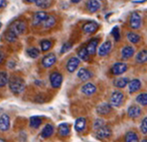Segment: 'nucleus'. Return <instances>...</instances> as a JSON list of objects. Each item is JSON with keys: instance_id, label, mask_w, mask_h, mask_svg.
<instances>
[{"instance_id": "obj_34", "label": "nucleus", "mask_w": 147, "mask_h": 142, "mask_svg": "<svg viewBox=\"0 0 147 142\" xmlns=\"http://www.w3.org/2000/svg\"><path fill=\"white\" fill-rule=\"evenodd\" d=\"M27 54L32 59H37L39 57V55H40V51L37 48H35V47H32V48H29L27 50Z\"/></svg>"}, {"instance_id": "obj_47", "label": "nucleus", "mask_w": 147, "mask_h": 142, "mask_svg": "<svg viewBox=\"0 0 147 142\" xmlns=\"http://www.w3.org/2000/svg\"><path fill=\"white\" fill-rule=\"evenodd\" d=\"M139 142H147V140L146 139H142V140H140Z\"/></svg>"}, {"instance_id": "obj_45", "label": "nucleus", "mask_w": 147, "mask_h": 142, "mask_svg": "<svg viewBox=\"0 0 147 142\" xmlns=\"http://www.w3.org/2000/svg\"><path fill=\"white\" fill-rule=\"evenodd\" d=\"M81 1H82V0H71V2L74 3V4H78V3H80Z\"/></svg>"}, {"instance_id": "obj_12", "label": "nucleus", "mask_w": 147, "mask_h": 142, "mask_svg": "<svg viewBox=\"0 0 147 142\" xmlns=\"http://www.w3.org/2000/svg\"><path fill=\"white\" fill-rule=\"evenodd\" d=\"M127 85H128L129 94H134V92H138V90L141 89L142 83H141V81H140L138 79H131V81H128Z\"/></svg>"}, {"instance_id": "obj_44", "label": "nucleus", "mask_w": 147, "mask_h": 142, "mask_svg": "<svg viewBox=\"0 0 147 142\" xmlns=\"http://www.w3.org/2000/svg\"><path fill=\"white\" fill-rule=\"evenodd\" d=\"M3 61H4V54L2 53L1 51H0V64H1Z\"/></svg>"}, {"instance_id": "obj_40", "label": "nucleus", "mask_w": 147, "mask_h": 142, "mask_svg": "<svg viewBox=\"0 0 147 142\" xmlns=\"http://www.w3.org/2000/svg\"><path fill=\"white\" fill-rule=\"evenodd\" d=\"M103 125H105V121H103V119H100V118L96 119V121L94 122V128L96 129V130L100 127H102Z\"/></svg>"}, {"instance_id": "obj_13", "label": "nucleus", "mask_w": 147, "mask_h": 142, "mask_svg": "<svg viewBox=\"0 0 147 142\" xmlns=\"http://www.w3.org/2000/svg\"><path fill=\"white\" fill-rule=\"evenodd\" d=\"M82 92L86 96H92L96 92V87L92 83H86L82 87Z\"/></svg>"}, {"instance_id": "obj_29", "label": "nucleus", "mask_w": 147, "mask_h": 142, "mask_svg": "<svg viewBox=\"0 0 147 142\" xmlns=\"http://www.w3.org/2000/svg\"><path fill=\"white\" fill-rule=\"evenodd\" d=\"M126 37L128 39L129 42L132 43V44H138V43L140 42V40H141L140 35H138L135 32H128V33L126 34Z\"/></svg>"}, {"instance_id": "obj_31", "label": "nucleus", "mask_w": 147, "mask_h": 142, "mask_svg": "<svg viewBox=\"0 0 147 142\" xmlns=\"http://www.w3.org/2000/svg\"><path fill=\"white\" fill-rule=\"evenodd\" d=\"M41 124H42V118H41L40 116L34 115L30 117V126H31V127L38 128Z\"/></svg>"}, {"instance_id": "obj_10", "label": "nucleus", "mask_w": 147, "mask_h": 142, "mask_svg": "<svg viewBox=\"0 0 147 142\" xmlns=\"http://www.w3.org/2000/svg\"><path fill=\"white\" fill-rule=\"evenodd\" d=\"M56 62H57V57H56V55L54 53H50L43 58L42 66L44 67V68L48 69V68H51Z\"/></svg>"}, {"instance_id": "obj_23", "label": "nucleus", "mask_w": 147, "mask_h": 142, "mask_svg": "<svg viewBox=\"0 0 147 142\" xmlns=\"http://www.w3.org/2000/svg\"><path fill=\"white\" fill-rule=\"evenodd\" d=\"M56 22H57V19L54 15H48L45 21L43 22V26H44L45 29H50V28L54 27L56 25Z\"/></svg>"}, {"instance_id": "obj_30", "label": "nucleus", "mask_w": 147, "mask_h": 142, "mask_svg": "<svg viewBox=\"0 0 147 142\" xmlns=\"http://www.w3.org/2000/svg\"><path fill=\"white\" fill-rule=\"evenodd\" d=\"M78 58L80 59V61H88L90 60V55H88V53L86 52V47H83V48H81L79 51H78Z\"/></svg>"}, {"instance_id": "obj_1", "label": "nucleus", "mask_w": 147, "mask_h": 142, "mask_svg": "<svg viewBox=\"0 0 147 142\" xmlns=\"http://www.w3.org/2000/svg\"><path fill=\"white\" fill-rule=\"evenodd\" d=\"M8 85L10 90L15 94H22L25 90V81L18 76H11L8 79Z\"/></svg>"}, {"instance_id": "obj_28", "label": "nucleus", "mask_w": 147, "mask_h": 142, "mask_svg": "<svg viewBox=\"0 0 147 142\" xmlns=\"http://www.w3.org/2000/svg\"><path fill=\"white\" fill-rule=\"evenodd\" d=\"M136 62H137L138 64H145L146 61H147V52L146 50L144 49V50H141L140 52H138L137 54H136Z\"/></svg>"}, {"instance_id": "obj_9", "label": "nucleus", "mask_w": 147, "mask_h": 142, "mask_svg": "<svg viewBox=\"0 0 147 142\" xmlns=\"http://www.w3.org/2000/svg\"><path fill=\"white\" fill-rule=\"evenodd\" d=\"M111 48H112V44L110 41L103 42L100 45V47L98 48V56L99 57H105V56H107L110 53V51H111Z\"/></svg>"}, {"instance_id": "obj_43", "label": "nucleus", "mask_w": 147, "mask_h": 142, "mask_svg": "<svg viewBox=\"0 0 147 142\" xmlns=\"http://www.w3.org/2000/svg\"><path fill=\"white\" fill-rule=\"evenodd\" d=\"M45 100H45V98H43L41 96H38L35 98V102H45Z\"/></svg>"}, {"instance_id": "obj_37", "label": "nucleus", "mask_w": 147, "mask_h": 142, "mask_svg": "<svg viewBox=\"0 0 147 142\" xmlns=\"http://www.w3.org/2000/svg\"><path fill=\"white\" fill-rule=\"evenodd\" d=\"M111 35L114 38L115 42H118L120 40V33H119V27L118 26H114L111 30Z\"/></svg>"}, {"instance_id": "obj_49", "label": "nucleus", "mask_w": 147, "mask_h": 142, "mask_svg": "<svg viewBox=\"0 0 147 142\" xmlns=\"http://www.w3.org/2000/svg\"><path fill=\"white\" fill-rule=\"evenodd\" d=\"M1 26H2V23H1V22H0V28H1Z\"/></svg>"}, {"instance_id": "obj_11", "label": "nucleus", "mask_w": 147, "mask_h": 142, "mask_svg": "<svg viewBox=\"0 0 147 142\" xmlns=\"http://www.w3.org/2000/svg\"><path fill=\"white\" fill-rule=\"evenodd\" d=\"M80 63H81V61H80V59L78 57L70 58V59L68 60V62H67V65H66L67 71H68L69 73H74L78 69Z\"/></svg>"}, {"instance_id": "obj_19", "label": "nucleus", "mask_w": 147, "mask_h": 142, "mask_svg": "<svg viewBox=\"0 0 147 142\" xmlns=\"http://www.w3.org/2000/svg\"><path fill=\"white\" fill-rule=\"evenodd\" d=\"M127 114H128L130 118H137L138 116H140V114H141V108L138 105L132 104L127 109Z\"/></svg>"}, {"instance_id": "obj_27", "label": "nucleus", "mask_w": 147, "mask_h": 142, "mask_svg": "<svg viewBox=\"0 0 147 142\" xmlns=\"http://www.w3.org/2000/svg\"><path fill=\"white\" fill-rule=\"evenodd\" d=\"M124 142H139L137 133L134 131H128L124 136Z\"/></svg>"}, {"instance_id": "obj_14", "label": "nucleus", "mask_w": 147, "mask_h": 142, "mask_svg": "<svg viewBox=\"0 0 147 142\" xmlns=\"http://www.w3.org/2000/svg\"><path fill=\"white\" fill-rule=\"evenodd\" d=\"M98 29V24L96 21H90V22H86V24L83 26V31L86 34H94L96 30Z\"/></svg>"}, {"instance_id": "obj_3", "label": "nucleus", "mask_w": 147, "mask_h": 142, "mask_svg": "<svg viewBox=\"0 0 147 142\" xmlns=\"http://www.w3.org/2000/svg\"><path fill=\"white\" fill-rule=\"evenodd\" d=\"M123 100H124V96L121 92L119 90H115L111 94L110 96V105L112 106H115V107H118L122 104L123 102Z\"/></svg>"}, {"instance_id": "obj_7", "label": "nucleus", "mask_w": 147, "mask_h": 142, "mask_svg": "<svg viewBox=\"0 0 147 142\" xmlns=\"http://www.w3.org/2000/svg\"><path fill=\"white\" fill-rule=\"evenodd\" d=\"M129 25L131 29L137 30L141 26V16L137 12H132L129 17Z\"/></svg>"}, {"instance_id": "obj_41", "label": "nucleus", "mask_w": 147, "mask_h": 142, "mask_svg": "<svg viewBox=\"0 0 147 142\" xmlns=\"http://www.w3.org/2000/svg\"><path fill=\"white\" fill-rule=\"evenodd\" d=\"M71 48H72V43L67 42L62 46V49H61V51H60V52H61V54H64V53H66V52H68Z\"/></svg>"}, {"instance_id": "obj_5", "label": "nucleus", "mask_w": 147, "mask_h": 142, "mask_svg": "<svg viewBox=\"0 0 147 142\" xmlns=\"http://www.w3.org/2000/svg\"><path fill=\"white\" fill-rule=\"evenodd\" d=\"M127 65L125 63H122V62H116V63L113 64V66L110 69V72H111L112 75L114 76H120V75L124 74L127 71Z\"/></svg>"}, {"instance_id": "obj_36", "label": "nucleus", "mask_w": 147, "mask_h": 142, "mask_svg": "<svg viewBox=\"0 0 147 142\" xmlns=\"http://www.w3.org/2000/svg\"><path fill=\"white\" fill-rule=\"evenodd\" d=\"M8 75L5 72H0V87H4L8 83Z\"/></svg>"}, {"instance_id": "obj_8", "label": "nucleus", "mask_w": 147, "mask_h": 142, "mask_svg": "<svg viewBox=\"0 0 147 142\" xmlns=\"http://www.w3.org/2000/svg\"><path fill=\"white\" fill-rule=\"evenodd\" d=\"M48 16V13L45 11H38L34 14L33 19H32V25L33 26H39L42 24L45 21V19Z\"/></svg>"}, {"instance_id": "obj_26", "label": "nucleus", "mask_w": 147, "mask_h": 142, "mask_svg": "<svg viewBox=\"0 0 147 142\" xmlns=\"http://www.w3.org/2000/svg\"><path fill=\"white\" fill-rule=\"evenodd\" d=\"M86 120L85 117H80L76 120L75 122V129L78 132H82L84 129L86 128Z\"/></svg>"}, {"instance_id": "obj_39", "label": "nucleus", "mask_w": 147, "mask_h": 142, "mask_svg": "<svg viewBox=\"0 0 147 142\" xmlns=\"http://www.w3.org/2000/svg\"><path fill=\"white\" fill-rule=\"evenodd\" d=\"M140 130L144 135L147 134V117H144L143 120L141 121V125H140Z\"/></svg>"}, {"instance_id": "obj_24", "label": "nucleus", "mask_w": 147, "mask_h": 142, "mask_svg": "<svg viewBox=\"0 0 147 142\" xmlns=\"http://www.w3.org/2000/svg\"><path fill=\"white\" fill-rule=\"evenodd\" d=\"M128 81H129L128 77H117V79H114L113 85H114V87H116L117 89H123V87H125L127 85Z\"/></svg>"}, {"instance_id": "obj_46", "label": "nucleus", "mask_w": 147, "mask_h": 142, "mask_svg": "<svg viewBox=\"0 0 147 142\" xmlns=\"http://www.w3.org/2000/svg\"><path fill=\"white\" fill-rule=\"evenodd\" d=\"M26 2H28V3H35L37 0H25Z\"/></svg>"}, {"instance_id": "obj_18", "label": "nucleus", "mask_w": 147, "mask_h": 142, "mask_svg": "<svg viewBox=\"0 0 147 142\" xmlns=\"http://www.w3.org/2000/svg\"><path fill=\"white\" fill-rule=\"evenodd\" d=\"M111 111V105L107 102H102L96 107V112L99 115H107Z\"/></svg>"}, {"instance_id": "obj_42", "label": "nucleus", "mask_w": 147, "mask_h": 142, "mask_svg": "<svg viewBox=\"0 0 147 142\" xmlns=\"http://www.w3.org/2000/svg\"><path fill=\"white\" fill-rule=\"evenodd\" d=\"M7 6V1L6 0H0V9L6 7Z\"/></svg>"}, {"instance_id": "obj_20", "label": "nucleus", "mask_w": 147, "mask_h": 142, "mask_svg": "<svg viewBox=\"0 0 147 142\" xmlns=\"http://www.w3.org/2000/svg\"><path fill=\"white\" fill-rule=\"evenodd\" d=\"M100 6L101 5L98 2V0H88V2H86V9L90 13H96V11H98Z\"/></svg>"}, {"instance_id": "obj_6", "label": "nucleus", "mask_w": 147, "mask_h": 142, "mask_svg": "<svg viewBox=\"0 0 147 142\" xmlns=\"http://www.w3.org/2000/svg\"><path fill=\"white\" fill-rule=\"evenodd\" d=\"M50 83H51L52 87L59 89L63 83V75L59 72H53L50 75Z\"/></svg>"}, {"instance_id": "obj_2", "label": "nucleus", "mask_w": 147, "mask_h": 142, "mask_svg": "<svg viewBox=\"0 0 147 142\" xmlns=\"http://www.w3.org/2000/svg\"><path fill=\"white\" fill-rule=\"evenodd\" d=\"M9 30L12 31L14 34H16L17 36L22 35V34H24L26 32V30H27V23L24 20H16L15 22L11 23Z\"/></svg>"}, {"instance_id": "obj_17", "label": "nucleus", "mask_w": 147, "mask_h": 142, "mask_svg": "<svg viewBox=\"0 0 147 142\" xmlns=\"http://www.w3.org/2000/svg\"><path fill=\"white\" fill-rule=\"evenodd\" d=\"M78 77H79L81 81H88V79L92 77V73L90 72V70H88V69L82 68V69H80V70L78 71Z\"/></svg>"}, {"instance_id": "obj_22", "label": "nucleus", "mask_w": 147, "mask_h": 142, "mask_svg": "<svg viewBox=\"0 0 147 142\" xmlns=\"http://www.w3.org/2000/svg\"><path fill=\"white\" fill-rule=\"evenodd\" d=\"M54 133V126L52 124H46L41 131V136L43 138H50Z\"/></svg>"}, {"instance_id": "obj_33", "label": "nucleus", "mask_w": 147, "mask_h": 142, "mask_svg": "<svg viewBox=\"0 0 147 142\" xmlns=\"http://www.w3.org/2000/svg\"><path fill=\"white\" fill-rule=\"evenodd\" d=\"M17 37H18V36H17L16 34L13 33L12 31H10L9 29H8L7 31L4 33V38H5V40L7 41V42H9V43L15 42V41L17 40Z\"/></svg>"}, {"instance_id": "obj_38", "label": "nucleus", "mask_w": 147, "mask_h": 142, "mask_svg": "<svg viewBox=\"0 0 147 142\" xmlns=\"http://www.w3.org/2000/svg\"><path fill=\"white\" fill-rule=\"evenodd\" d=\"M35 3L39 8H48L50 6V0H37Z\"/></svg>"}, {"instance_id": "obj_16", "label": "nucleus", "mask_w": 147, "mask_h": 142, "mask_svg": "<svg viewBox=\"0 0 147 142\" xmlns=\"http://www.w3.org/2000/svg\"><path fill=\"white\" fill-rule=\"evenodd\" d=\"M10 128V117L8 114L0 115V131H7Z\"/></svg>"}, {"instance_id": "obj_25", "label": "nucleus", "mask_w": 147, "mask_h": 142, "mask_svg": "<svg viewBox=\"0 0 147 142\" xmlns=\"http://www.w3.org/2000/svg\"><path fill=\"white\" fill-rule=\"evenodd\" d=\"M58 132L61 136L65 137V136H68L71 132V128L70 125L68 123H61L58 127Z\"/></svg>"}, {"instance_id": "obj_32", "label": "nucleus", "mask_w": 147, "mask_h": 142, "mask_svg": "<svg viewBox=\"0 0 147 142\" xmlns=\"http://www.w3.org/2000/svg\"><path fill=\"white\" fill-rule=\"evenodd\" d=\"M135 100L138 104L142 105V106H146V104H147V94L146 92H142V94H138V96H136Z\"/></svg>"}, {"instance_id": "obj_21", "label": "nucleus", "mask_w": 147, "mask_h": 142, "mask_svg": "<svg viewBox=\"0 0 147 142\" xmlns=\"http://www.w3.org/2000/svg\"><path fill=\"white\" fill-rule=\"evenodd\" d=\"M134 53H135V51L132 46H125V47H123L121 50V57H122V59H124V60H128L133 57Z\"/></svg>"}, {"instance_id": "obj_15", "label": "nucleus", "mask_w": 147, "mask_h": 142, "mask_svg": "<svg viewBox=\"0 0 147 142\" xmlns=\"http://www.w3.org/2000/svg\"><path fill=\"white\" fill-rule=\"evenodd\" d=\"M98 39H92V40L88 43L86 49V52L88 53V55H90V56L96 55V49H98Z\"/></svg>"}, {"instance_id": "obj_48", "label": "nucleus", "mask_w": 147, "mask_h": 142, "mask_svg": "<svg viewBox=\"0 0 147 142\" xmlns=\"http://www.w3.org/2000/svg\"><path fill=\"white\" fill-rule=\"evenodd\" d=\"M0 142H6V140H4V139L0 138Z\"/></svg>"}, {"instance_id": "obj_4", "label": "nucleus", "mask_w": 147, "mask_h": 142, "mask_svg": "<svg viewBox=\"0 0 147 142\" xmlns=\"http://www.w3.org/2000/svg\"><path fill=\"white\" fill-rule=\"evenodd\" d=\"M94 133H96L94 135H96V137L98 140H107L111 136V130L107 125H103L102 127L96 129Z\"/></svg>"}, {"instance_id": "obj_35", "label": "nucleus", "mask_w": 147, "mask_h": 142, "mask_svg": "<svg viewBox=\"0 0 147 142\" xmlns=\"http://www.w3.org/2000/svg\"><path fill=\"white\" fill-rule=\"evenodd\" d=\"M52 42L50 40H43L41 41V50H42V52H48L50 49L52 48Z\"/></svg>"}]
</instances>
